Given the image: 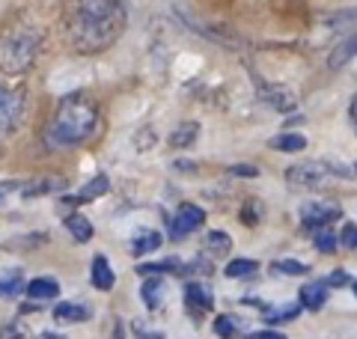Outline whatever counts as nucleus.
I'll return each instance as SVG.
<instances>
[{"label":"nucleus","mask_w":357,"mask_h":339,"mask_svg":"<svg viewBox=\"0 0 357 339\" xmlns=\"http://www.w3.org/2000/svg\"><path fill=\"white\" fill-rule=\"evenodd\" d=\"M24 289H27V298H33V301H54V298L60 295V286H57V280H51V277L30 280Z\"/></svg>","instance_id":"obj_11"},{"label":"nucleus","mask_w":357,"mask_h":339,"mask_svg":"<svg viewBox=\"0 0 357 339\" xmlns=\"http://www.w3.org/2000/svg\"><path fill=\"white\" fill-rule=\"evenodd\" d=\"M215 331L220 339H232L236 336V319H229V315H218L215 319Z\"/></svg>","instance_id":"obj_29"},{"label":"nucleus","mask_w":357,"mask_h":339,"mask_svg":"<svg viewBox=\"0 0 357 339\" xmlns=\"http://www.w3.org/2000/svg\"><path fill=\"white\" fill-rule=\"evenodd\" d=\"M114 339H122V327H119V324L114 327Z\"/></svg>","instance_id":"obj_36"},{"label":"nucleus","mask_w":357,"mask_h":339,"mask_svg":"<svg viewBox=\"0 0 357 339\" xmlns=\"http://www.w3.org/2000/svg\"><path fill=\"white\" fill-rule=\"evenodd\" d=\"M203 223H206V211L199 206H194V202H185V206L178 209V214H176L170 235L173 239H182V235H188V232H197Z\"/></svg>","instance_id":"obj_7"},{"label":"nucleus","mask_w":357,"mask_h":339,"mask_svg":"<svg viewBox=\"0 0 357 339\" xmlns=\"http://www.w3.org/2000/svg\"><path fill=\"white\" fill-rule=\"evenodd\" d=\"M271 149H280V152H301L307 149V137L301 134H280V137L271 140Z\"/></svg>","instance_id":"obj_22"},{"label":"nucleus","mask_w":357,"mask_h":339,"mask_svg":"<svg viewBox=\"0 0 357 339\" xmlns=\"http://www.w3.org/2000/svg\"><path fill=\"white\" fill-rule=\"evenodd\" d=\"M354 56H357V33H349V36H345L337 48L331 51L328 63H331V69H342V66L349 60H354Z\"/></svg>","instance_id":"obj_12"},{"label":"nucleus","mask_w":357,"mask_h":339,"mask_svg":"<svg viewBox=\"0 0 357 339\" xmlns=\"http://www.w3.org/2000/svg\"><path fill=\"white\" fill-rule=\"evenodd\" d=\"M63 185H66L63 179H36V182L21 188V197H42V194H51V190H60Z\"/></svg>","instance_id":"obj_20"},{"label":"nucleus","mask_w":357,"mask_h":339,"mask_svg":"<svg viewBox=\"0 0 357 339\" xmlns=\"http://www.w3.org/2000/svg\"><path fill=\"white\" fill-rule=\"evenodd\" d=\"M259 274V262H253V259H232L227 265V277L232 280H250Z\"/></svg>","instance_id":"obj_18"},{"label":"nucleus","mask_w":357,"mask_h":339,"mask_svg":"<svg viewBox=\"0 0 357 339\" xmlns=\"http://www.w3.org/2000/svg\"><path fill=\"white\" fill-rule=\"evenodd\" d=\"M96 119H98L96 101L86 98L84 93H72L69 98L60 101L57 116H54L48 128V140L57 146H77L93 134Z\"/></svg>","instance_id":"obj_2"},{"label":"nucleus","mask_w":357,"mask_h":339,"mask_svg":"<svg viewBox=\"0 0 357 339\" xmlns=\"http://www.w3.org/2000/svg\"><path fill=\"white\" fill-rule=\"evenodd\" d=\"M89 280H93V286L102 289V292L114 289L116 274H114V268H110V262H107L105 256H96V259H93V268H89Z\"/></svg>","instance_id":"obj_10"},{"label":"nucleus","mask_w":357,"mask_h":339,"mask_svg":"<svg viewBox=\"0 0 357 339\" xmlns=\"http://www.w3.org/2000/svg\"><path fill=\"white\" fill-rule=\"evenodd\" d=\"M342 247H345V250H357V226L354 223H345L342 226Z\"/></svg>","instance_id":"obj_30"},{"label":"nucleus","mask_w":357,"mask_h":339,"mask_svg":"<svg viewBox=\"0 0 357 339\" xmlns=\"http://www.w3.org/2000/svg\"><path fill=\"white\" fill-rule=\"evenodd\" d=\"M229 173H232V176H256L259 170H256V167H244V164H238V167H229Z\"/></svg>","instance_id":"obj_32"},{"label":"nucleus","mask_w":357,"mask_h":339,"mask_svg":"<svg viewBox=\"0 0 357 339\" xmlns=\"http://www.w3.org/2000/svg\"><path fill=\"white\" fill-rule=\"evenodd\" d=\"M21 289H24V274L15 268L0 271V298H18Z\"/></svg>","instance_id":"obj_16"},{"label":"nucleus","mask_w":357,"mask_h":339,"mask_svg":"<svg viewBox=\"0 0 357 339\" xmlns=\"http://www.w3.org/2000/svg\"><path fill=\"white\" fill-rule=\"evenodd\" d=\"M197 131H199L197 122H188V126H178V128L170 134V143L176 146V149H185V146H191V143L197 140Z\"/></svg>","instance_id":"obj_23"},{"label":"nucleus","mask_w":357,"mask_h":339,"mask_svg":"<svg viewBox=\"0 0 357 339\" xmlns=\"http://www.w3.org/2000/svg\"><path fill=\"white\" fill-rule=\"evenodd\" d=\"M349 116H351V122H354V131H357V96L351 98V105H349Z\"/></svg>","instance_id":"obj_34"},{"label":"nucleus","mask_w":357,"mask_h":339,"mask_svg":"<svg viewBox=\"0 0 357 339\" xmlns=\"http://www.w3.org/2000/svg\"><path fill=\"white\" fill-rule=\"evenodd\" d=\"M298 312H301L298 303H289V307H277V310L268 312V322H271V324H280L283 319H295Z\"/></svg>","instance_id":"obj_28"},{"label":"nucleus","mask_w":357,"mask_h":339,"mask_svg":"<svg viewBox=\"0 0 357 339\" xmlns=\"http://www.w3.org/2000/svg\"><path fill=\"white\" fill-rule=\"evenodd\" d=\"M351 173H357V164H354V167H351Z\"/></svg>","instance_id":"obj_39"},{"label":"nucleus","mask_w":357,"mask_h":339,"mask_svg":"<svg viewBox=\"0 0 357 339\" xmlns=\"http://www.w3.org/2000/svg\"><path fill=\"white\" fill-rule=\"evenodd\" d=\"M39 339H57V336H51V333H45V336H39Z\"/></svg>","instance_id":"obj_38"},{"label":"nucleus","mask_w":357,"mask_h":339,"mask_svg":"<svg viewBox=\"0 0 357 339\" xmlns=\"http://www.w3.org/2000/svg\"><path fill=\"white\" fill-rule=\"evenodd\" d=\"M42 51V33L33 24H13L0 33V72L6 75H24L33 69L36 56Z\"/></svg>","instance_id":"obj_3"},{"label":"nucleus","mask_w":357,"mask_h":339,"mask_svg":"<svg viewBox=\"0 0 357 339\" xmlns=\"http://www.w3.org/2000/svg\"><path fill=\"white\" fill-rule=\"evenodd\" d=\"M185 307L194 312V319H203V312L215 307V295L206 282H188L185 286Z\"/></svg>","instance_id":"obj_8"},{"label":"nucleus","mask_w":357,"mask_h":339,"mask_svg":"<svg viewBox=\"0 0 357 339\" xmlns=\"http://www.w3.org/2000/svg\"><path fill=\"white\" fill-rule=\"evenodd\" d=\"M345 282H349V277H345V271L340 268V271H333V274L328 277V286H333V289H337V286H345Z\"/></svg>","instance_id":"obj_31"},{"label":"nucleus","mask_w":357,"mask_h":339,"mask_svg":"<svg viewBox=\"0 0 357 339\" xmlns=\"http://www.w3.org/2000/svg\"><path fill=\"white\" fill-rule=\"evenodd\" d=\"M316 250L319 253H333V250H337V235L331 232V226H319V232H316Z\"/></svg>","instance_id":"obj_26"},{"label":"nucleus","mask_w":357,"mask_h":339,"mask_svg":"<svg viewBox=\"0 0 357 339\" xmlns=\"http://www.w3.org/2000/svg\"><path fill=\"white\" fill-rule=\"evenodd\" d=\"M3 197H6V188H0V202H3Z\"/></svg>","instance_id":"obj_37"},{"label":"nucleus","mask_w":357,"mask_h":339,"mask_svg":"<svg viewBox=\"0 0 357 339\" xmlns=\"http://www.w3.org/2000/svg\"><path fill=\"white\" fill-rule=\"evenodd\" d=\"M206 247H208V253H215V256H227L232 250V239L227 232H208L206 235Z\"/></svg>","instance_id":"obj_24"},{"label":"nucleus","mask_w":357,"mask_h":339,"mask_svg":"<svg viewBox=\"0 0 357 339\" xmlns=\"http://www.w3.org/2000/svg\"><path fill=\"white\" fill-rule=\"evenodd\" d=\"M140 298H143V303H146L149 310H158L161 303H164V282H161L158 277L146 280V282L140 286Z\"/></svg>","instance_id":"obj_17"},{"label":"nucleus","mask_w":357,"mask_h":339,"mask_svg":"<svg viewBox=\"0 0 357 339\" xmlns=\"http://www.w3.org/2000/svg\"><path fill=\"white\" fill-rule=\"evenodd\" d=\"M325 298H328V282H307L301 289V307H307V310H321L325 307Z\"/></svg>","instance_id":"obj_14"},{"label":"nucleus","mask_w":357,"mask_h":339,"mask_svg":"<svg viewBox=\"0 0 357 339\" xmlns=\"http://www.w3.org/2000/svg\"><path fill=\"white\" fill-rule=\"evenodd\" d=\"M137 339H164L161 333H143V331H137Z\"/></svg>","instance_id":"obj_35"},{"label":"nucleus","mask_w":357,"mask_h":339,"mask_svg":"<svg viewBox=\"0 0 357 339\" xmlns=\"http://www.w3.org/2000/svg\"><path fill=\"white\" fill-rule=\"evenodd\" d=\"M244 339H286V336L277 333V331H262V333H250V336H244Z\"/></svg>","instance_id":"obj_33"},{"label":"nucleus","mask_w":357,"mask_h":339,"mask_svg":"<svg viewBox=\"0 0 357 339\" xmlns=\"http://www.w3.org/2000/svg\"><path fill=\"white\" fill-rule=\"evenodd\" d=\"M325 24L331 30H340V33H357V9H340V13H331L325 18Z\"/></svg>","instance_id":"obj_15"},{"label":"nucleus","mask_w":357,"mask_h":339,"mask_svg":"<svg viewBox=\"0 0 357 339\" xmlns=\"http://www.w3.org/2000/svg\"><path fill=\"white\" fill-rule=\"evenodd\" d=\"M182 262L178 259H164V262H152V265H140L137 274H164V271H178Z\"/></svg>","instance_id":"obj_27"},{"label":"nucleus","mask_w":357,"mask_h":339,"mask_svg":"<svg viewBox=\"0 0 357 339\" xmlns=\"http://www.w3.org/2000/svg\"><path fill=\"white\" fill-rule=\"evenodd\" d=\"M354 298H357V282H354Z\"/></svg>","instance_id":"obj_40"},{"label":"nucleus","mask_w":357,"mask_h":339,"mask_svg":"<svg viewBox=\"0 0 357 339\" xmlns=\"http://www.w3.org/2000/svg\"><path fill=\"white\" fill-rule=\"evenodd\" d=\"M342 214V209L337 202H328V199H312L301 206V220H304L307 229H319V226H328L331 220H337Z\"/></svg>","instance_id":"obj_5"},{"label":"nucleus","mask_w":357,"mask_h":339,"mask_svg":"<svg viewBox=\"0 0 357 339\" xmlns=\"http://www.w3.org/2000/svg\"><path fill=\"white\" fill-rule=\"evenodd\" d=\"M54 319L60 324H81L89 319V307H84V303H57L54 307Z\"/></svg>","instance_id":"obj_13"},{"label":"nucleus","mask_w":357,"mask_h":339,"mask_svg":"<svg viewBox=\"0 0 357 339\" xmlns=\"http://www.w3.org/2000/svg\"><path fill=\"white\" fill-rule=\"evenodd\" d=\"M66 39L77 54H102L126 30L122 0H66Z\"/></svg>","instance_id":"obj_1"},{"label":"nucleus","mask_w":357,"mask_h":339,"mask_svg":"<svg viewBox=\"0 0 357 339\" xmlns=\"http://www.w3.org/2000/svg\"><path fill=\"white\" fill-rule=\"evenodd\" d=\"M271 274L301 277V274H310V265H304V262H295V259H277V262L271 265Z\"/></svg>","instance_id":"obj_25"},{"label":"nucleus","mask_w":357,"mask_h":339,"mask_svg":"<svg viewBox=\"0 0 357 339\" xmlns=\"http://www.w3.org/2000/svg\"><path fill=\"white\" fill-rule=\"evenodd\" d=\"M21 110H24V93L0 86V134H9L18 126Z\"/></svg>","instance_id":"obj_6"},{"label":"nucleus","mask_w":357,"mask_h":339,"mask_svg":"<svg viewBox=\"0 0 357 339\" xmlns=\"http://www.w3.org/2000/svg\"><path fill=\"white\" fill-rule=\"evenodd\" d=\"M110 190V182H107V176H96L93 182H86L81 188V194L77 197H63L66 206H81V202H89V199H98V197H105Z\"/></svg>","instance_id":"obj_9"},{"label":"nucleus","mask_w":357,"mask_h":339,"mask_svg":"<svg viewBox=\"0 0 357 339\" xmlns=\"http://www.w3.org/2000/svg\"><path fill=\"white\" fill-rule=\"evenodd\" d=\"M161 247V235L158 232H152V229H146V232H140V235H134V241H131V253H152V250H158Z\"/></svg>","instance_id":"obj_21"},{"label":"nucleus","mask_w":357,"mask_h":339,"mask_svg":"<svg viewBox=\"0 0 357 339\" xmlns=\"http://www.w3.org/2000/svg\"><path fill=\"white\" fill-rule=\"evenodd\" d=\"M333 173H342V170L328 164V161H301V164L286 170V179L292 185H321Z\"/></svg>","instance_id":"obj_4"},{"label":"nucleus","mask_w":357,"mask_h":339,"mask_svg":"<svg viewBox=\"0 0 357 339\" xmlns=\"http://www.w3.org/2000/svg\"><path fill=\"white\" fill-rule=\"evenodd\" d=\"M66 229H69L75 235V241H81V244L93 239V223H89L84 214H69V218H66Z\"/></svg>","instance_id":"obj_19"}]
</instances>
